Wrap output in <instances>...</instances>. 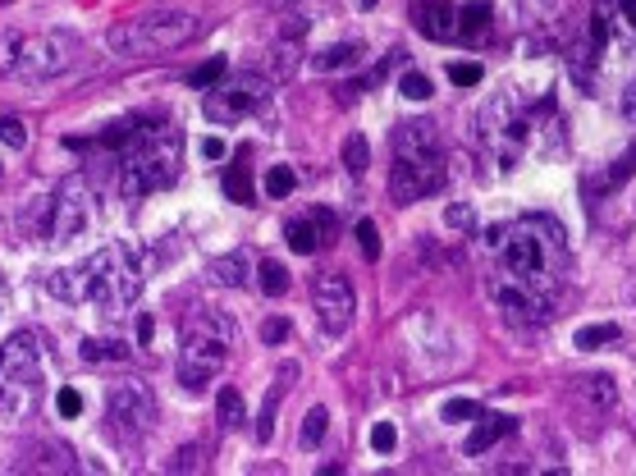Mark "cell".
Returning a JSON list of instances; mask_svg holds the SVG:
<instances>
[{
  "label": "cell",
  "instance_id": "6da1fadb",
  "mask_svg": "<svg viewBox=\"0 0 636 476\" xmlns=\"http://www.w3.org/2000/svg\"><path fill=\"white\" fill-rule=\"evenodd\" d=\"M563 225L550 216H522L495 225L486 234L490 252V303L499 307L513 330H540L550 325L559 307L563 280H568V243Z\"/></svg>",
  "mask_w": 636,
  "mask_h": 476
},
{
  "label": "cell",
  "instance_id": "7a4b0ae2",
  "mask_svg": "<svg viewBox=\"0 0 636 476\" xmlns=\"http://www.w3.org/2000/svg\"><path fill=\"white\" fill-rule=\"evenodd\" d=\"M563 133L554 101H513V97H495L481 106L476 115V147L486 161H495L499 170H518L527 156L545 152L554 138Z\"/></svg>",
  "mask_w": 636,
  "mask_h": 476
},
{
  "label": "cell",
  "instance_id": "3957f363",
  "mask_svg": "<svg viewBox=\"0 0 636 476\" xmlns=\"http://www.w3.org/2000/svg\"><path fill=\"white\" fill-rule=\"evenodd\" d=\"M46 289H51L55 298H65V303L124 307V303H133V298H138L142 271H138V257H133L129 248L110 243V248L92 252V257L78 261V266H69V271L51 275V280H46Z\"/></svg>",
  "mask_w": 636,
  "mask_h": 476
},
{
  "label": "cell",
  "instance_id": "277c9868",
  "mask_svg": "<svg viewBox=\"0 0 636 476\" xmlns=\"http://www.w3.org/2000/svg\"><path fill=\"white\" fill-rule=\"evenodd\" d=\"M184 156V138L174 124L161 119H133L129 142L119 147V193L124 197H147L174 184Z\"/></svg>",
  "mask_w": 636,
  "mask_h": 476
},
{
  "label": "cell",
  "instance_id": "5b68a950",
  "mask_svg": "<svg viewBox=\"0 0 636 476\" xmlns=\"http://www.w3.org/2000/svg\"><path fill=\"white\" fill-rule=\"evenodd\" d=\"M238 348V325L216 307H202L184 321L179 335V380L188 390H206L220 371L229 367V357Z\"/></svg>",
  "mask_w": 636,
  "mask_h": 476
},
{
  "label": "cell",
  "instance_id": "8992f818",
  "mask_svg": "<svg viewBox=\"0 0 636 476\" xmlns=\"http://www.w3.org/2000/svg\"><path fill=\"white\" fill-rule=\"evenodd\" d=\"M42 403V344L19 330L0 344V422H23Z\"/></svg>",
  "mask_w": 636,
  "mask_h": 476
},
{
  "label": "cell",
  "instance_id": "52a82bcc",
  "mask_svg": "<svg viewBox=\"0 0 636 476\" xmlns=\"http://www.w3.org/2000/svg\"><path fill=\"white\" fill-rule=\"evenodd\" d=\"M197 33H202V19L188 10H142L133 19L115 23L106 33V42L115 55H156V51L188 46Z\"/></svg>",
  "mask_w": 636,
  "mask_h": 476
},
{
  "label": "cell",
  "instance_id": "ba28073f",
  "mask_svg": "<svg viewBox=\"0 0 636 476\" xmlns=\"http://www.w3.org/2000/svg\"><path fill=\"white\" fill-rule=\"evenodd\" d=\"M106 422L119 444H142L156 426V394L147 380H119L106 394Z\"/></svg>",
  "mask_w": 636,
  "mask_h": 476
},
{
  "label": "cell",
  "instance_id": "9c48e42d",
  "mask_svg": "<svg viewBox=\"0 0 636 476\" xmlns=\"http://www.w3.org/2000/svg\"><path fill=\"white\" fill-rule=\"evenodd\" d=\"M449 170H444V152H394L389 165V197L399 206H412L421 197H431L444 188Z\"/></svg>",
  "mask_w": 636,
  "mask_h": 476
},
{
  "label": "cell",
  "instance_id": "30bf717a",
  "mask_svg": "<svg viewBox=\"0 0 636 476\" xmlns=\"http://www.w3.org/2000/svg\"><path fill=\"white\" fill-rule=\"evenodd\" d=\"M92 225H97V197H92L83 174H69L65 184L55 188L46 238H51V243H74V238H83Z\"/></svg>",
  "mask_w": 636,
  "mask_h": 476
},
{
  "label": "cell",
  "instance_id": "8fae6325",
  "mask_svg": "<svg viewBox=\"0 0 636 476\" xmlns=\"http://www.w3.org/2000/svg\"><path fill=\"white\" fill-rule=\"evenodd\" d=\"M266 97H270V83L261 74H225L216 87H206L202 110L211 124H234V119L252 115Z\"/></svg>",
  "mask_w": 636,
  "mask_h": 476
},
{
  "label": "cell",
  "instance_id": "7c38bea8",
  "mask_svg": "<svg viewBox=\"0 0 636 476\" xmlns=\"http://www.w3.org/2000/svg\"><path fill=\"white\" fill-rule=\"evenodd\" d=\"M74 60H78V42L69 33H37L23 37L19 46V74L28 83H46V78L65 74Z\"/></svg>",
  "mask_w": 636,
  "mask_h": 476
},
{
  "label": "cell",
  "instance_id": "4fadbf2b",
  "mask_svg": "<svg viewBox=\"0 0 636 476\" xmlns=\"http://www.w3.org/2000/svg\"><path fill=\"white\" fill-rule=\"evenodd\" d=\"M312 303H316V316H321V325H325V335H344L348 325H353L357 298H353V284H348L344 275H335V271L316 275Z\"/></svg>",
  "mask_w": 636,
  "mask_h": 476
},
{
  "label": "cell",
  "instance_id": "5bb4252c",
  "mask_svg": "<svg viewBox=\"0 0 636 476\" xmlns=\"http://www.w3.org/2000/svg\"><path fill=\"white\" fill-rule=\"evenodd\" d=\"M335 234H339V225H335V216L330 211H307V216H293L289 225H284V243H289L298 257H312V252H321L325 243H335Z\"/></svg>",
  "mask_w": 636,
  "mask_h": 476
},
{
  "label": "cell",
  "instance_id": "9a60e30c",
  "mask_svg": "<svg viewBox=\"0 0 636 476\" xmlns=\"http://www.w3.org/2000/svg\"><path fill=\"white\" fill-rule=\"evenodd\" d=\"M412 23H417V33L431 37V42L458 37V10H453V0H412Z\"/></svg>",
  "mask_w": 636,
  "mask_h": 476
},
{
  "label": "cell",
  "instance_id": "2e32d148",
  "mask_svg": "<svg viewBox=\"0 0 636 476\" xmlns=\"http://www.w3.org/2000/svg\"><path fill=\"white\" fill-rule=\"evenodd\" d=\"M513 431H518V422H513V417H504V412H481L463 449H467L472 458H481L486 449H495V444L504 440V435H513Z\"/></svg>",
  "mask_w": 636,
  "mask_h": 476
},
{
  "label": "cell",
  "instance_id": "e0dca14e",
  "mask_svg": "<svg viewBox=\"0 0 636 476\" xmlns=\"http://www.w3.org/2000/svg\"><path fill=\"white\" fill-rule=\"evenodd\" d=\"M362 55H367V46H362V42H339V46H325V51L312 60V69H316V74H335V69H357V65H362Z\"/></svg>",
  "mask_w": 636,
  "mask_h": 476
},
{
  "label": "cell",
  "instance_id": "ac0fdd59",
  "mask_svg": "<svg viewBox=\"0 0 636 476\" xmlns=\"http://www.w3.org/2000/svg\"><path fill=\"white\" fill-rule=\"evenodd\" d=\"M490 19H495L490 0H467L463 10H458V42H476L490 28Z\"/></svg>",
  "mask_w": 636,
  "mask_h": 476
},
{
  "label": "cell",
  "instance_id": "d6986e66",
  "mask_svg": "<svg viewBox=\"0 0 636 476\" xmlns=\"http://www.w3.org/2000/svg\"><path fill=\"white\" fill-rule=\"evenodd\" d=\"M216 422H220V431H238V426L248 422V403H243V394L234 385H225L216 394Z\"/></svg>",
  "mask_w": 636,
  "mask_h": 476
},
{
  "label": "cell",
  "instance_id": "ffe728a7",
  "mask_svg": "<svg viewBox=\"0 0 636 476\" xmlns=\"http://www.w3.org/2000/svg\"><path fill=\"white\" fill-rule=\"evenodd\" d=\"M225 197L238 206H252V174H248V152H238V161L225 170Z\"/></svg>",
  "mask_w": 636,
  "mask_h": 476
},
{
  "label": "cell",
  "instance_id": "44dd1931",
  "mask_svg": "<svg viewBox=\"0 0 636 476\" xmlns=\"http://www.w3.org/2000/svg\"><path fill=\"white\" fill-rule=\"evenodd\" d=\"M248 271H252V261H248V252H243V248L211 261V275H216L220 284H234V289H238V284H248Z\"/></svg>",
  "mask_w": 636,
  "mask_h": 476
},
{
  "label": "cell",
  "instance_id": "7402d4cb",
  "mask_svg": "<svg viewBox=\"0 0 636 476\" xmlns=\"http://www.w3.org/2000/svg\"><path fill=\"white\" fill-rule=\"evenodd\" d=\"M289 266H284V261H261L257 266V289L266 293V298H284V293H289Z\"/></svg>",
  "mask_w": 636,
  "mask_h": 476
},
{
  "label": "cell",
  "instance_id": "603a6c76",
  "mask_svg": "<svg viewBox=\"0 0 636 476\" xmlns=\"http://www.w3.org/2000/svg\"><path fill=\"white\" fill-rule=\"evenodd\" d=\"M572 344L582 348V353H595V348H604V344H618V325H614V321H604V325H582V330L572 335Z\"/></svg>",
  "mask_w": 636,
  "mask_h": 476
},
{
  "label": "cell",
  "instance_id": "cb8c5ba5",
  "mask_svg": "<svg viewBox=\"0 0 636 476\" xmlns=\"http://www.w3.org/2000/svg\"><path fill=\"white\" fill-rule=\"evenodd\" d=\"M344 165H348V174H353V179H362V174H367L371 147H367V138H362V133H348V138H344Z\"/></svg>",
  "mask_w": 636,
  "mask_h": 476
},
{
  "label": "cell",
  "instance_id": "d4e9b609",
  "mask_svg": "<svg viewBox=\"0 0 636 476\" xmlns=\"http://www.w3.org/2000/svg\"><path fill=\"white\" fill-rule=\"evenodd\" d=\"M577 385H582V394L591 399V408H614L618 403V390L609 376H586V380H577Z\"/></svg>",
  "mask_w": 636,
  "mask_h": 476
},
{
  "label": "cell",
  "instance_id": "484cf974",
  "mask_svg": "<svg viewBox=\"0 0 636 476\" xmlns=\"http://www.w3.org/2000/svg\"><path fill=\"white\" fill-rule=\"evenodd\" d=\"M78 357H83V362H124V357H129V348H124V344H106V339H83V344H78Z\"/></svg>",
  "mask_w": 636,
  "mask_h": 476
},
{
  "label": "cell",
  "instance_id": "4316f807",
  "mask_svg": "<svg viewBox=\"0 0 636 476\" xmlns=\"http://www.w3.org/2000/svg\"><path fill=\"white\" fill-rule=\"evenodd\" d=\"M225 74H229V60H225V55H211L202 69H193V74H188V83H193L197 92H206V87H216Z\"/></svg>",
  "mask_w": 636,
  "mask_h": 476
},
{
  "label": "cell",
  "instance_id": "83f0119b",
  "mask_svg": "<svg viewBox=\"0 0 636 476\" xmlns=\"http://www.w3.org/2000/svg\"><path fill=\"white\" fill-rule=\"evenodd\" d=\"M325 426H330V412H325V408H312V412H307V422H302V435H298L302 449H316V444L325 440Z\"/></svg>",
  "mask_w": 636,
  "mask_h": 476
},
{
  "label": "cell",
  "instance_id": "f1b7e54d",
  "mask_svg": "<svg viewBox=\"0 0 636 476\" xmlns=\"http://www.w3.org/2000/svg\"><path fill=\"white\" fill-rule=\"evenodd\" d=\"M298 188V174L289 165H270L266 170V197H289Z\"/></svg>",
  "mask_w": 636,
  "mask_h": 476
},
{
  "label": "cell",
  "instance_id": "f546056e",
  "mask_svg": "<svg viewBox=\"0 0 636 476\" xmlns=\"http://www.w3.org/2000/svg\"><path fill=\"white\" fill-rule=\"evenodd\" d=\"M609 5H614V33L636 42V0H609Z\"/></svg>",
  "mask_w": 636,
  "mask_h": 476
},
{
  "label": "cell",
  "instance_id": "4dcf8cb0",
  "mask_svg": "<svg viewBox=\"0 0 636 476\" xmlns=\"http://www.w3.org/2000/svg\"><path fill=\"white\" fill-rule=\"evenodd\" d=\"M19 46H23V37H19V33L0 28V78L10 74V69H19Z\"/></svg>",
  "mask_w": 636,
  "mask_h": 476
},
{
  "label": "cell",
  "instance_id": "1f68e13d",
  "mask_svg": "<svg viewBox=\"0 0 636 476\" xmlns=\"http://www.w3.org/2000/svg\"><path fill=\"white\" fill-rule=\"evenodd\" d=\"M632 170H636V147H632V152H623V156L614 161V170H609V174L600 179V193H614V188L623 184V179H627Z\"/></svg>",
  "mask_w": 636,
  "mask_h": 476
},
{
  "label": "cell",
  "instance_id": "d6a6232c",
  "mask_svg": "<svg viewBox=\"0 0 636 476\" xmlns=\"http://www.w3.org/2000/svg\"><path fill=\"white\" fill-rule=\"evenodd\" d=\"M399 92H403L408 101H431V78L417 74V69H408V74L399 78Z\"/></svg>",
  "mask_w": 636,
  "mask_h": 476
},
{
  "label": "cell",
  "instance_id": "836d02e7",
  "mask_svg": "<svg viewBox=\"0 0 636 476\" xmlns=\"http://www.w3.org/2000/svg\"><path fill=\"white\" fill-rule=\"evenodd\" d=\"M486 78V69L476 65V60H458V65H449V83L453 87H476Z\"/></svg>",
  "mask_w": 636,
  "mask_h": 476
},
{
  "label": "cell",
  "instance_id": "e575fe53",
  "mask_svg": "<svg viewBox=\"0 0 636 476\" xmlns=\"http://www.w3.org/2000/svg\"><path fill=\"white\" fill-rule=\"evenodd\" d=\"M0 142L14 147V152H23V147H28V129H23V119H14V115L0 119Z\"/></svg>",
  "mask_w": 636,
  "mask_h": 476
},
{
  "label": "cell",
  "instance_id": "d590c367",
  "mask_svg": "<svg viewBox=\"0 0 636 476\" xmlns=\"http://www.w3.org/2000/svg\"><path fill=\"white\" fill-rule=\"evenodd\" d=\"M481 417V403L476 399H449L444 403V422H476Z\"/></svg>",
  "mask_w": 636,
  "mask_h": 476
},
{
  "label": "cell",
  "instance_id": "8d00e7d4",
  "mask_svg": "<svg viewBox=\"0 0 636 476\" xmlns=\"http://www.w3.org/2000/svg\"><path fill=\"white\" fill-rule=\"evenodd\" d=\"M55 408H60V417H65V422H74V417H83V394H78L74 385H65V390L55 394Z\"/></svg>",
  "mask_w": 636,
  "mask_h": 476
},
{
  "label": "cell",
  "instance_id": "74e56055",
  "mask_svg": "<svg viewBox=\"0 0 636 476\" xmlns=\"http://www.w3.org/2000/svg\"><path fill=\"white\" fill-rule=\"evenodd\" d=\"M357 243H362V257L376 261L380 257V229L371 220H357Z\"/></svg>",
  "mask_w": 636,
  "mask_h": 476
},
{
  "label": "cell",
  "instance_id": "f35d334b",
  "mask_svg": "<svg viewBox=\"0 0 636 476\" xmlns=\"http://www.w3.org/2000/svg\"><path fill=\"white\" fill-rule=\"evenodd\" d=\"M394 444H399L394 422H376V426H371V449H376V454H394Z\"/></svg>",
  "mask_w": 636,
  "mask_h": 476
},
{
  "label": "cell",
  "instance_id": "ab89813d",
  "mask_svg": "<svg viewBox=\"0 0 636 476\" xmlns=\"http://www.w3.org/2000/svg\"><path fill=\"white\" fill-rule=\"evenodd\" d=\"M444 225L458 229V234H472V206H467V202H453L449 211H444Z\"/></svg>",
  "mask_w": 636,
  "mask_h": 476
},
{
  "label": "cell",
  "instance_id": "60d3db41",
  "mask_svg": "<svg viewBox=\"0 0 636 476\" xmlns=\"http://www.w3.org/2000/svg\"><path fill=\"white\" fill-rule=\"evenodd\" d=\"M275 408H280V399H266V408H261V422H257L261 444H270V435H275Z\"/></svg>",
  "mask_w": 636,
  "mask_h": 476
},
{
  "label": "cell",
  "instance_id": "b9f144b4",
  "mask_svg": "<svg viewBox=\"0 0 636 476\" xmlns=\"http://www.w3.org/2000/svg\"><path fill=\"white\" fill-rule=\"evenodd\" d=\"M261 339H266V344H284V339H289V321H280V316L266 321L261 325Z\"/></svg>",
  "mask_w": 636,
  "mask_h": 476
},
{
  "label": "cell",
  "instance_id": "7bdbcfd3",
  "mask_svg": "<svg viewBox=\"0 0 636 476\" xmlns=\"http://www.w3.org/2000/svg\"><path fill=\"white\" fill-rule=\"evenodd\" d=\"M193 463H202V449H184V454H179V458H174V472H188V467H193Z\"/></svg>",
  "mask_w": 636,
  "mask_h": 476
},
{
  "label": "cell",
  "instance_id": "ee69618b",
  "mask_svg": "<svg viewBox=\"0 0 636 476\" xmlns=\"http://www.w3.org/2000/svg\"><path fill=\"white\" fill-rule=\"evenodd\" d=\"M202 156H206V161H220V156H225V142H220V138H206V142H202Z\"/></svg>",
  "mask_w": 636,
  "mask_h": 476
},
{
  "label": "cell",
  "instance_id": "f6af8a7d",
  "mask_svg": "<svg viewBox=\"0 0 636 476\" xmlns=\"http://www.w3.org/2000/svg\"><path fill=\"white\" fill-rule=\"evenodd\" d=\"M151 335H156V321H151V316H138V344H151Z\"/></svg>",
  "mask_w": 636,
  "mask_h": 476
},
{
  "label": "cell",
  "instance_id": "bcb514c9",
  "mask_svg": "<svg viewBox=\"0 0 636 476\" xmlns=\"http://www.w3.org/2000/svg\"><path fill=\"white\" fill-rule=\"evenodd\" d=\"M618 106H623V115H627V119H636V83L623 92V101H618Z\"/></svg>",
  "mask_w": 636,
  "mask_h": 476
},
{
  "label": "cell",
  "instance_id": "7dc6e473",
  "mask_svg": "<svg viewBox=\"0 0 636 476\" xmlns=\"http://www.w3.org/2000/svg\"><path fill=\"white\" fill-rule=\"evenodd\" d=\"M357 5H362V10H376V5H380V0H357Z\"/></svg>",
  "mask_w": 636,
  "mask_h": 476
}]
</instances>
